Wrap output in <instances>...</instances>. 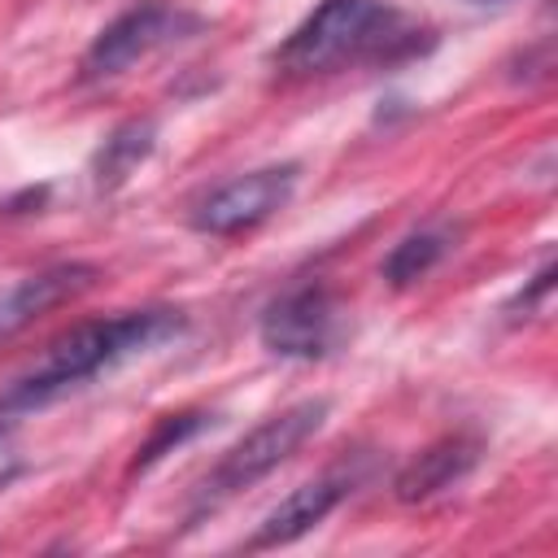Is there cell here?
I'll return each mask as SVG.
<instances>
[{
    "mask_svg": "<svg viewBox=\"0 0 558 558\" xmlns=\"http://www.w3.org/2000/svg\"><path fill=\"white\" fill-rule=\"evenodd\" d=\"M179 331H183L179 310H126V314H113V318L78 323L65 336H57L22 375H13L4 384L0 414L39 410V405L83 388L100 371H113L126 357H140V353L166 344Z\"/></svg>",
    "mask_w": 558,
    "mask_h": 558,
    "instance_id": "obj_1",
    "label": "cell"
},
{
    "mask_svg": "<svg viewBox=\"0 0 558 558\" xmlns=\"http://www.w3.org/2000/svg\"><path fill=\"white\" fill-rule=\"evenodd\" d=\"M427 31L384 0H323L275 52L283 74H331L344 65H397Z\"/></svg>",
    "mask_w": 558,
    "mask_h": 558,
    "instance_id": "obj_2",
    "label": "cell"
},
{
    "mask_svg": "<svg viewBox=\"0 0 558 558\" xmlns=\"http://www.w3.org/2000/svg\"><path fill=\"white\" fill-rule=\"evenodd\" d=\"M327 401L323 397H305V401H296V405H288V410H279V414H270V418H262L253 432H244L218 462H214V471L201 480V488H196V497H192V523L201 519V514H214L218 506H227L231 497H240L244 488H253L257 480H266L270 471H279L310 436H318V427L327 423Z\"/></svg>",
    "mask_w": 558,
    "mask_h": 558,
    "instance_id": "obj_3",
    "label": "cell"
},
{
    "mask_svg": "<svg viewBox=\"0 0 558 558\" xmlns=\"http://www.w3.org/2000/svg\"><path fill=\"white\" fill-rule=\"evenodd\" d=\"M201 31V17L166 4V0H144L126 13H118L83 52V78H118L126 70H135L140 61L157 57L161 48H174L183 39H192Z\"/></svg>",
    "mask_w": 558,
    "mask_h": 558,
    "instance_id": "obj_4",
    "label": "cell"
},
{
    "mask_svg": "<svg viewBox=\"0 0 558 558\" xmlns=\"http://www.w3.org/2000/svg\"><path fill=\"white\" fill-rule=\"evenodd\" d=\"M296 174H301L296 161H279V166H262V170L235 174V179L209 187L192 205L187 222L201 235H240V231H253V227H262L266 218H275L292 201Z\"/></svg>",
    "mask_w": 558,
    "mask_h": 558,
    "instance_id": "obj_5",
    "label": "cell"
},
{
    "mask_svg": "<svg viewBox=\"0 0 558 558\" xmlns=\"http://www.w3.org/2000/svg\"><path fill=\"white\" fill-rule=\"evenodd\" d=\"M257 336L275 357H327L344 340V305L327 283L288 288L279 301L266 305Z\"/></svg>",
    "mask_w": 558,
    "mask_h": 558,
    "instance_id": "obj_6",
    "label": "cell"
},
{
    "mask_svg": "<svg viewBox=\"0 0 558 558\" xmlns=\"http://www.w3.org/2000/svg\"><path fill=\"white\" fill-rule=\"evenodd\" d=\"M349 484H353V475L331 471V475H318V480L292 488V493L257 523V532L248 536V549H279V545H292L296 536H305L310 527H318V523L349 497Z\"/></svg>",
    "mask_w": 558,
    "mask_h": 558,
    "instance_id": "obj_7",
    "label": "cell"
},
{
    "mask_svg": "<svg viewBox=\"0 0 558 558\" xmlns=\"http://www.w3.org/2000/svg\"><path fill=\"white\" fill-rule=\"evenodd\" d=\"M92 283H96V266H87V262H61V266L35 270V275L0 288V340L13 336V331H22L39 314L57 310L61 301L87 292Z\"/></svg>",
    "mask_w": 558,
    "mask_h": 558,
    "instance_id": "obj_8",
    "label": "cell"
},
{
    "mask_svg": "<svg viewBox=\"0 0 558 558\" xmlns=\"http://www.w3.org/2000/svg\"><path fill=\"white\" fill-rule=\"evenodd\" d=\"M480 462V445L466 436H445L427 445L401 475H397V497L401 501H427L445 488H453L471 466Z\"/></svg>",
    "mask_w": 558,
    "mask_h": 558,
    "instance_id": "obj_9",
    "label": "cell"
},
{
    "mask_svg": "<svg viewBox=\"0 0 558 558\" xmlns=\"http://www.w3.org/2000/svg\"><path fill=\"white\" fill-rule=\"evenodd\" d=\"M453 248H458V227L453 222L418 227V231H410L405 240L392 244V253L384 257V279L392 288H410V283L427 279Z\"/></svg>",
    "mask_w": 558,
    "mask_h": 558,
    "instance_id": "obj_10",
    "label": "cell"
},
{
    "mask_svg": "<svg viewBox=\"0 0 558 558\" xmlns=\"http://www.w3.org/2000/svg\"><path fill=\"white\" fill-rule=\"evenodd\" d=\"M153 144H157V126H153L148 118L122 122V126L109 131V140L96 148V157H92V183H96L100 192H113L118 183H126V179L135 174V166L153 153Z\"/></svg>",
    "mask_w": 558,
    "mask_h": 558,
    "instance_id": "obj_11",
    "label": "cell"
},
{
    "mask_svg": "<svg viewBox=\"0 0 558 558\" xmlns=\"http://www.w3.org/2000/svg\"><path fill=\"white\" fill-rule=\"evenodd\" d=\"M201 423H205L201 414H179V418L170 414V418H161V427H157V436H153V440H148V445L140 449V462H135V466H153V462H157V458H161V453H166L170 445H179V440H187V436H192V432H196Z\"/></svg>",
    "mask_w": 558,
    "mask_h": 558,
    "instance_id": "obj_12",
    "label": "cell"
},
{
    "mask_svg": "<svg viewBox=\"0 0 558 558\" xmlns=\"http://www.w3.org/2000/svg\"><path fill=\"white\" fill-rule=\"evenodd\" d=\"M26 471V453H22V440L9 423H0V493Z\"/></svg>",
    "mask_w": 558,
    "mask_h": 558,
    "instance_id": "obj_13",
    "label": "cell"
},
{
    "mask_svg": "<svg viewBox=\"0 0 558 558\" xmlns=\"http://www.w3.org/2000/svg\"><path fill=\"white\" fill-rule=\"evenodd\" d=\"M466 4H510V0H466Z\"/></svg>",
    "mask_w": 558,
    "mask_h": 558,
    "instance_id": "obj_14",
    "label": "cell"
}]
</instances>
